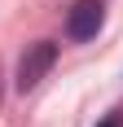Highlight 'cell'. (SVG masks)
<instances>
[{
    "label": "cell",
    "instance_id": "1",
    "mask_svg": "<svg viewBox=\"0 0 123 127\" xmlns=\"http://www.w3.org/2000/svg\"><path fill=\"white\" fill-rule=\"evenodd\" d=\"M53 62H57V44L53 39H35V44H26V53L18 57V92H35L40 83H44V75L53 70Z\"/></svg>",
    "mask_w": 123,
    "mask_h": 127
},
{
    "label": "cell",
    "instance_id": "2",
    "mask_svg": "<svg viewBox=\"0 0 123 127\" xmlns=\"http://www.w3.org/2000/svg\"><path fill=\"white\" fill-rule=\"evenodd\" d=\"M101 22H106V0H75L70 9H66V35H70L75 44L97 39Z\"/></svg>",
    "mask_w": 123,
    "mask_h": 127
},
{
    "label": "cell",
    "instance_id": "3",
    "mask_svg": "<svg viewBox=\"0 0 123 127\" xmlns=\"http://www.w3.org/2000/svg\"><path fill=\"white\" fill-rule=\"evenodd\" d=\"M101 127H123V114H119V110H114V114H106V118H101Z\"/></svg>",
    "mask_w": 123,
    "mask_h": 127
},
{
    "label": "cell",
    "instance_id": "4",
    "mask_svg": "<svg viewBox=\"0 0 123 127\" xmlns=\"http://www.w3.org/2000/svg\"><path fill=\"white\" fill-rule=\"evenodd\" d=\"M0 101H4V79H0Z\"/></svg>",
    "mask_w": 123,
    "mask_h": 127
}]
</instances>
